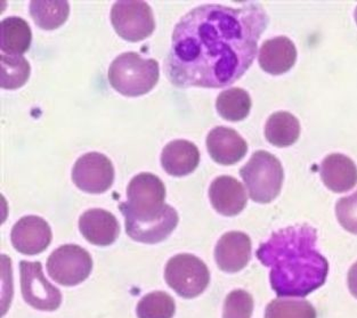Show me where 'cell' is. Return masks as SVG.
Segmentation results:
<instances>
[{
	"label": "cell",
	"mask_w": 357,
	"mask_h": 318,
	"mask_svg": "<svg viewBox=\"0 0 357 318\" xmlns=\"http://www.w3.org/2000/svg\"><path fill=\"white\" fill-rule=\"evenodd\" d=\"M268 16L257 3L204 5L176 24L165 70L178 88H224L245 75L257 55Z\"/></svg>",
	"instance_id": "1"
},
{
	"label": "cell",
	"mask_w": 357,
	"mask_h": 318,
	"mask_svg": "<svg viewBox=\"0 0 357 318\" xmlns=\"http://www.w3.org/2000/svg\"><path fill=\"white\" fill-rule=\"evenodd\" d=\"M317 229L303 224L280 229L260 244L256 255L271 268L278 296L304 298L326 283L329 264L317 249Z\"/></svg>",
	"instance_id": "2"
},
{
	"label": "cell",
	"mask_w": 357,
	"mask_h": 318,
	"mask_svg": "<svg viewBox=\"0 0 357 318\" xmlns=\"http://www.w3.org/2000/svg\"><path fill=\"white\" fill-rule=\"evenodd\" d=\"M127 202L119 204L125 217L126 232L141 243L166 240L178 224V213L166 204V186L158 176L143 172L132 178L127 188Z\"/></svg>",
	"instance_id": "3"
},
{
	"label": "cell",
	"mask_w": 357,
	"mask_h": 318,
	"mask_svg": "<svg viewBox=\"0 0 357 318\" xmlns=\"http://www.w3.org/2000/svg\"><path fill=\"white\" fill-rule=\"evenodd\" d=\"M160 75L159 63L143 59L134 52L123 53L111 63L109 82L120 94L136 97L148 94L157 84Z\"/></svg>",
	"instance_id": "4"
},
{
	"label": "cell",
	"mask_w": 357,
	"mask_h": 318,
	"mask_svg": "<svg viewBox=\"0 0 357 318\" xmlns=\"http://www.w3.org/2000/svg\"><path fill=\"white\" fill-rule=\"evenodd\" d=\"M249 197L257 203L275 200L283 183V168L278 158L266 151H257L240 169Z\"/></svg>",
	"instance_id": "5"
},
{
	"label": "cell",
	"mask_w": 357,
	"mask_h": 318,
	"mask_svg": "<svg viewBox=\"0 0 357 318\" xmlns=\"http://www.w3.org/2000/svg\"><path fill=\"white\" fill-rule=\"evenodd\" d=\"M165 280L178 296L192 299L207 289L210 274L202 260L193 255L182 253L167 264Z\"/></svg>",
	"instance_id": "6"
},
{
	"label": "cell",
	"mask_w": 357,
	"mask_h": 318,
	"mask_svg": "<svg viewBox=\"0 0 357 318\" xmlns=\"http://www.w3.org/2000/svg\"><path fill=\"white\" fill-rule=\"evenodd\" d=\"M46 268L54 282L64 287H75L91 275L93 259L84 248L66 244L48 257Z\"/></svg>",
	"instance_id": "7"
},
{
	"label": "cell",
	"mask_w": 357,
	"mask_h": 318,
	"mask_svg": "<svg viewBox=\"0 0 357 318\" xmlns=\"http://www.w3.org/2000/svg\"><path fill=\"white\" fill-rule=\"evenodd\" d=\"M111 22L120 37L127 41L144 40L155 29L153 13L145 1H116L111 10Z\"/></svg>",
	"instance_id": "8"
},
{
	"label": "cell",
	"mask_w": 357,
	"mask_h": 318,
	"mask_svg": "<svg viewBox=\"0 0 357 318\" xmlns=\"http://www.w3.org/2000/svg\"><path fill=\"white\" fill-rule=\"evenodd\" d=\"M21 291L25 303L38 310L53 312L61 306L62 294L46 280L40 262H20Z\"/></svg>",
	"instance_id": "9"
},
{
	"label": "cell",
	"mask_w": 357,
	"mask_h": 318,
	"mask_svg": "<svg viewBox=\"0 0 357 318\" xmlns=\"http://www.w3.org/2000/svg\"><path fill=\"white\" fill-rule=\"evenodd\" d=\"M73 181L82 192L100 194L107 192L114 181V168L107 156L91 152L80 156L73 165Z\"/></svg>",
	"instance_id": "10"
},
{
	"label": "cell",
	"mask_w": 357,
	"mask_h": 318,
	"mask_svg": "<svg viewBox=\"0 0 357 318\" xmlns=\"http://www.w3.org/2000/svg\"><path fill=\"white\" fill-rule=\"evenodd\" d=\"M13 247L26 256L39 255L52 242V229L46 220L38 215L20 219L10 233Z\"/></svg>",
	"instance_id": "11"
},
{
	"label": "cell",
	"mask_w": 357,
	"mask_h": 318,
	"mask_svg": "<svg viewBox=\"0 0 357 318\" xmlns=\"http://www.w3.org/2000/svg\"><path fill=\"white\" fill-rule=\"evenodd\" d=\"M251 258V240L242 232H229L220 237L215 248L217 265L226 273H238Z\"/></svg>",
	"instance_id": "12"
},
{
	"label": "cell",
	"mask_w": 357,
	"mask_h": 318,
	"mask_svg": "<svg viewBox=\"0 0 357 318\" xmlns=\"http://www.w3.org/2000/svg\"><path fill=\"white\" fill-rule=\"evenodd\" d=\"M79 229L89 243L107 247L116 242L120 225L114 215L103 209H91L79 219Z\"/></svg>",
	"instance_id": "13"
},
{
	"label": "cell",
	"mask_w": 357,
	"mask_h": 318,
	"mask_svg": "<svg viewBox=\"0 0 357 318\" xmlns=\"http://www.w3.org/2000/svg\"><path fill=\"white\" fill-rule=\"evenodd\" d=\"M207 149L211 159L222 165L238 163L248 152L247 142L238 131L226 127H216L210 131Z\"/></svg>",
	"instance_id": "14"
},
{
	"label": "cell",
	"mask_w": 357,
	"mask_h": 318,
	"mask_svg": "<svg viewBox=\"0 0 357 318\" xmlns=\"http://www.w3.org/2000/svg\"><path fill=\"white\" fill-rule=\"evenodd\" d=\"M210 202L220 215L233 217L242 212L247 206L245 188L231 176H220L209 188Z\"/></svg>",
	"instance_id": "15"
},
{
	"label": "cell",
	"mask_w": 357,
	"mask_h": 318,
	"mask_svg": "<svg viewBox=\"0 0 357 318\" xmlns=\"http://www.w3.org/2000/svg\"><path fill=\"white\" fill-rule=\"evenodd\" d=\"M297 50L287 37H276L264 43L258 54V62L264 71L279 75L288 72L295 66Z\"/></svg>",
	"instance_id": "16"
},
{
	"label": "cell",
	"mask_w": 357,
	"mask_h": 318,
	"mask_svg": "<svg viewBox=\"0 0 357 318\" xmlns=\"http://www.w3.org/2000/svg\"><path fill=\"white\" fill-rule=\"evenodd\" d=\"M200 162L197 145L185 139L167 144L161 153V165L165 172L175 177L188 176L195 172Z\"/></svg>",
	"instance_id": "17"
},
{
	"label": "cell",
	"mask_w": 357,
	"mask_h": 318,
	"mask_svg": "<svg viewBox=\"0 0 357 318\" xmlns=\"http://www.w3.org/2000/svg\"><path fill=\"white\" fill-rule=\"evenodd\" d=\"M320 172L324 185L335 193L347 192L357 183V167L344 154L326 156L321 163Z\"/></svg>",
	"instance_id": "18"
},
{
	"label": "cell",
	"mask_w": 357,
	"mask_h": 318,
	"mask_svg": "<svg viewBox=\"0 0 357 318\" xmlns=\"http://www.w3.org/2000/svg\"><path fill=\"white\" fill-rule=\"evenodd\" d=\"M0 38V47L3 54L22 55L31 46V29L24 20L10 16L1 21Z\"/></svg>",
	"instance_id": "19"
},
{
	"label": "cell",
	"mask_w": 357,
	"mask_h": 318,
	"mask_svg": "<svg viewBox=\"0 0 357 318\" xmlns=\"http://www.w3.org/2000/svg\"><path fill=\"white\" fill-rule=\"evenodd\" d=\"M301 125L295 116L289 112L273 113L265 126L267 141L278 147H288L297 142Z\"/></svg>",
	"instance_id": "20"
},
{
	"label": "cell",
	"mask_w": 357,
	"mask_h": 318,
	"mask_svg": "<svg viewBox=\"0 0 357 318\" xmlns=\"http://www.w3.org/2000/svg\"><path fill=\"white\" fill-rule=\"evenodd\" d=\"M70 5L66 0H35L30 3V15L36 24L44 30H54L66 23Z\"/></svg>",
	"instance_id": "21"
},
{
	"label": "cell",
	"mask_w": 357,
	"mask_h": 318,
	"mask_svg": "<svg viewBox=\"0 0 357 318\" xmlns=\"http://www.w3.org/2000/svg\"><path fill=\"white\" fill-rule=\"evenodd\" d=\"M216 109L227 121H241L250 112L251 98L241 88H229L217 97Z\"/></svg>",
	"instance_id": "22"
},
{
	"label": "cell",
	"mask_w": 357,
	"mask_h": 318,
	"mask_svg": "<svg viewBox=\"0 0 357 318\" xmlns=\"http://www.w3.org/2000/svg\"><path fill=\"white\" fill-rule=\"evenodd\" d=\"M0 84L1 88L12 91L24 86L30 77L31 68L22 55H0Z\"/></svg>",
	"instance_id": "23"
},
{
	"label": "cell",
	"mask_w": 357,
	"mask_h": 318,
	"mask_svg": "<svg viewBox=\"0 0 357 318\" xmlns=\"http://www.w3.org/2000/svg\"><path fill=\"white\" fill-rule=\"evenodd\" d=\"M138 318H173L176 303L166 292L157 291L143 296L137 305Z\"/></svg>",
	"instance_id": "24"
},
{
	"label": "cell",
	"mask_w": 357,
	"mask_h": 318,
	"mask_svg": "<svg viewBox=\"0 0 357 318\" xmlns=\"http://www.w3.org/2000/svg\"><path fill=\"white\" fill-rule=\"evenodd\" d=\"M265 318H317V314L306 300L276 299L267 305Z\"/></svg>",
	"instance_id": "25"
},
{
	"label": "cell",
	"mask_w": 357,
	"mask_h": 318,
	"mask_svg": "<svg viewBox=\"0 0 357 318\" xmlns=\"http://www.w3.org/2000/svg\"><path fill=\"white\" fill-rule=\"evenodd\" d=\"M254 299L245 290L232 291L226 296L222 318H251Z\"/></svg>",
	"instance_id": "26"
},
{
	"label": "cell",
	"mask_w": 357,
	"mask_h": 318,
	"mask_svg": "<svg viewBox=\"0 0 357 318\" xmlns=\"http://www.w3.org/2000/svg\"><path fill=\"white\" fill-rule=\"evenodd\" d=\"M335 213L342 227L357 235V192L340 199L335 206Z\"/></svg>",
	"instance_id": "27"
},
{
	"label": "cell",
	"mask_w": 357,
	"mask_h": 318,
	"mask_svg": "<svg viewBox=\"0 0 357 318\" xmlns=\"http://www.w3.org/2000/svg\"><path fill=\"white\" fill-rule=\"evenodd\" d=\"M348 287L351 294L357 298V262L348 271Z\"/></svg>",
	"instance_id": "28"
},
{
	"label": "cell",
	"mask_w": 357,
	"mask_h": 318,
	"mask_svg": "<svg viewBox=\"0 0 357 318\" xmlns=\"http://www.w3.org/2000/svg\"><path fill=\"white\" fill-rule=\"evenodd\" d=\"M355 21H356L357 23V8L356 10H355Z\"/></svg>",
	"instance_id": "29"
}]
</instances>
